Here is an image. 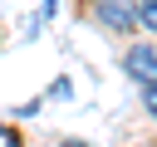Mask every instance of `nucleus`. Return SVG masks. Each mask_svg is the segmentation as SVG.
<instances>
[{"mask_svg": "<svg viewBox=\"0 0 157 147\" xmlns=\"http://www.w3.org/2000/svg\"><path fill=\"white\" fill-rule=\"evenodd\" d=\"M123 69H128V74H132L142 88H147V83H157V49H152V44L128 49V54H123Z\"/></svg>", "mask_w": 157, "mask_h": 147, "instance_id": "f257e3e1", "label": "nucleus"}, {"mask_svg": "<svg viewBox=\"0 0 157 147\" xmlns=\"http://www.w3.org/2000/svg\"><path fill=\"white\" fill-rule=\"evenodd\" d=\"M98 20L108 24V29H132L137 24V10H132V0H98Z\"/></svg>", "mask_w": 157, "mask_h": 147, "instance_id": "f03ea898", "label": "nucleus"}, {"mask_svg": "<svg viewBox=\"0 0 157 147\" xmlns=\"http://www.w3.org/2000/svg\"><path fill=\"white\" fill-rule=\"evenodd\" d=\"M137 24L157 29V0H142V5H137Z\"/></svg>", "mask_w": 157, "mask_h": 147, "instance_id": "7ed1b4c3", "label": "nucleus"}, {"mask_svg": "<svg viewBox=\"0 0 157 147\" xmlns=\"http://www.w3.org/2000/svg\"><path fill=\"white\" fill-rule=\"evenodd\" d=\"M142 108L157 118V83H147V88H142Z\"/></svg>", "mask_w": 157, "mask_h": 147, "instance_id": "20e7f679", "label": "nucleus"}, {"mask_svg": "<svg viewBox=\"0 0 157 147\" xmlns=\"http://www.w3.org/2000/svg\"><path fill=\"white\" fill-rule=\"evenodd\" d=\"M0 147H20V132H15V127H5V123H0Z\"/></svg>", "mask_w": 157, "mask_h": 147, "instance_id": "39448f33", "label": "nucleus"}, {"mask_svg": "<svg viewBox=\"0 0 157 147\" xmlns=\"http://www.w3.org/2000/svg\"><path fill=\"white\" fill-rule=\"evenodd\" d=\"M64 147H88V142H64Z\"/></svg>", "mask_w": 157, "mask_h": 147, "instance_id": "423d86ee", "label": "nucleus"}]
</instances>
